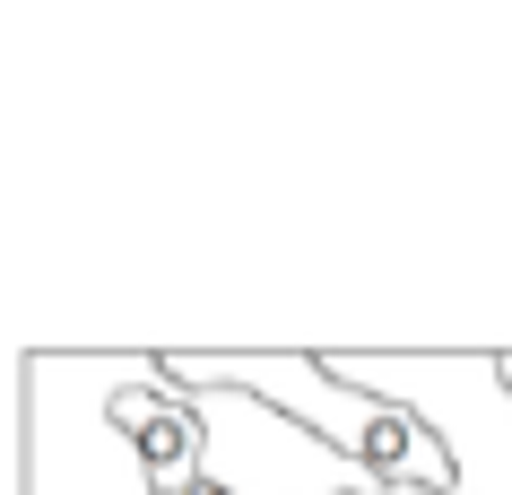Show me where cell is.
Returning <instances> with one entry per match:
<instances>
[{
    "label": "cell",
    "mask_w": 512,
    "mask_h": 495,
    "mask_svg": "<svg viewBox=\"0 0 512 495\" xmlns=\"http://www.w3.org/2000/svg\"><path fill=\"white\" fill-rule=\"evenodd\" d=\"M113 426H122V443L139 452V469H148L157 487H200V478H209V452H200V400H191L183 383H165L157 357L139 365V383L113 400Z\"/></svg>",
    "instance_id": "cell-5"
},
{
    "label": "cell",
    "mask_w": 512,
    "mask_h": 495,
    "mask_svg": "<svg viewBox=\"0 0 512 495\" xmlns=\"http://www.w3.org/2000/svg\"><path fill=\"white\" fill-rule=\"evenodd\" d=\"M148 348H27L18 357V495H148L157 478L113 426Z\"/></svg>",
    "instance_id": "cell-2"
},
{
    "label": "cell",
    "mask_w": 512,
    "mask_h": 495,
    "mask_svg": "<svg viewBox=\"0 0 512 495\" xmlns=\"http://www.w3.org/2000/svg\"><path fill=\"white\" fill-rule=\"evenodd\" d=\"M200 400V452H209V487L226 495H391L365 461L322 443L304 417L270 409L261 391H191Z\"/></svg>",
    "instance_id": "cell-4"
},
{
    "label": "cell",
    "mask_w": 512,
    "mask_h": 495,
    "mask_svg": "<svg viewBox=\"0 0 512 495\" xmlns=\"http://www.w3.org/2000/svg\"><path fill=\"white\" fill-rule=\"evenodd\" d=\"M165 383L183 391H261L270 409L304 417L322 443H339L348 461H365L391 495H452L460 469L452 452H443V435H434L417 409H400V400H382V391H356L330 374L322 348H157Z\"/></svg>",
    "instance_id": "cell-1"
},
{
    "label": "cell",
    "mask_w": 512,
    "mask_h": 495,
    "mask_svg": "<svg viewBox=\"0 0 512 495\" xmlns=\"http://www.w3.org/2000/svg\"><path fill=\"white\" fill-rule=\"evenodd\" d=\"M330 374L417 409L443 435L460 487L452 495H512V383L495 348H322Z\"/></svg>",
    "instance_id": "cell-3"
}]
</instances>
